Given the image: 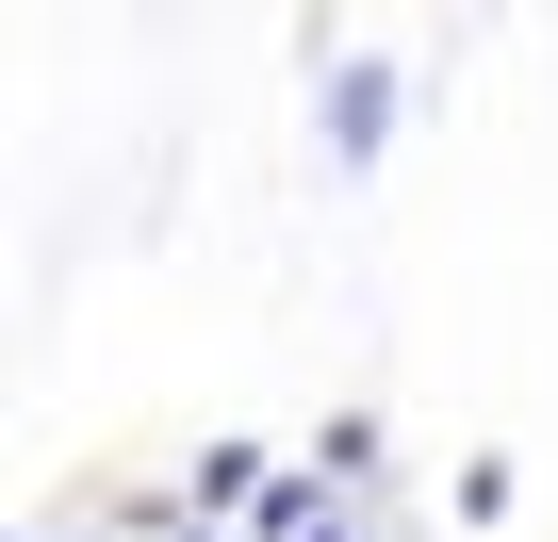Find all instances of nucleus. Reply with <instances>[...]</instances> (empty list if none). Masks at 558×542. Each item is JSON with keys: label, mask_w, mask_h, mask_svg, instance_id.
<instances>
[{"label": "nucleus", "mask_w": 558, "mask_h": 542, "mask_svg": "<svg viewBox=\"0 0 558 542\" xmlns=\"http://www.w3.org/2000/svg\"><path fill=\"white\" fill-rule=\"evenodd\" d=\"M329 132H345V165H362V148L395 132V83H378V67H345V83H329Z\"/></svg>", "instance_id": "f257e3e1"}, {"label": "nucleus", "mask_w": 558, "mask_h": 542, "mask_svg": "<svg viewBox=\"0 0 558 542\" xmlns=\"http://www.w3.org/2000/svg\"><path fill=\"white\" fill-rule=\"evenodd\" d=\"M181 542H214V526H181ZM230 542H246V526H230Z\"/></svg>", "instance_id": "f03ea898"}]
</instances>
